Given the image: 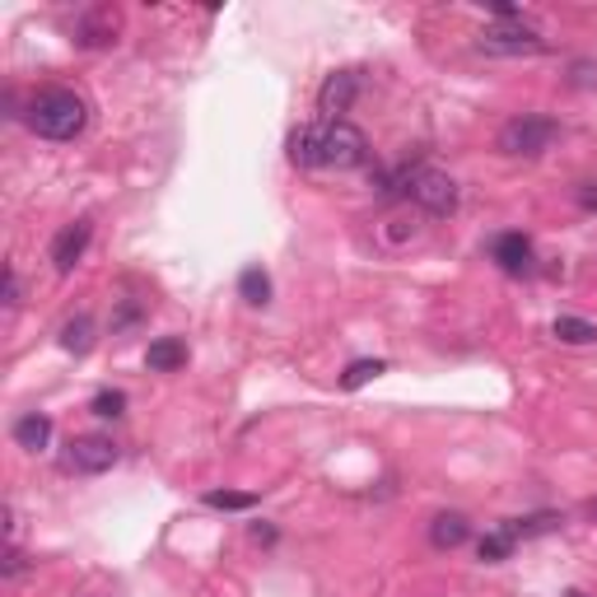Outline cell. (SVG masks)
Wrapping results in <instances>:
<instances>
[{"label": "cell", "instance_id": "1", "mask_svg": "<svg viewBox=\"0 0 597 597\" xmlns=\"http://www.w3.org/2000/svg\"><path fill=\"white\" fill-rule=\"evenodd\" d=\"M290 164L294 168H360L368 160V140L355 121H304L290 131Z\"/></svg>", "mask_w": 597, "mask_h": 597}, {"label": "cell", "instance_id": "2", "mask_svg": "<svg viewBox=\"0 0 597 597\" xmlns=\"http://www.w3.org/2000/svg\"><path fill=\"white\" fill-rule=\"evenodd\" d=\"M383 191H388V197H401V201L415 206V210H425L430 220L453 215V210H458V183H453L444 168H430V164L401 168L397 178L383 183Z\"/></svg>", "mask_w": 597, "mask_h": 597}, {"label": "cell", "instance_id": "3", "mask_svg": "<svg viewBox=\"0 0 597 597\" xmlns=\"http://www.w3.org/2000/svg\"><path fill=\"white\" fill-rule=\"evenodd\" d=\"M28 127L43 140H75L84 127H90V103H84L75 90H43L28 103Z\"/></svg>", "mask_w": 597, "mask_h": 597}, {"label": "cell", "instance_id": "4", "mask_svg": "<svg viewBox=\"0 0 597 597\" xmlns=\"http://www.w3.org/2000/svg\"><path fill=\"white\" fill-rule=\"evenodd\" d=\"M560 140V121L555 117H541V113H523V117H508L500 136H495V150L508 154V160H541L551 145Z\"/></svg>", "mask_w": 597, "mask_h": 597}, {"label": "cell", "instance_id": "5", "mask_svg": "<svg viewBox=\"0 0 597 597\" xmlns=\"http://www.w3.org/2000/svg\"><path fill=\"white\" fill-rule=\"evenodd\" d=\"M477 47L485 51V57H541L551 43L541 38V28L528 24V20H504V24L481 28Z\"/></svg>", "mask_w": 597, "mask_h": 597}, {"label": "cell", "instance_id": "6", "mask_svg": "<svg viewBox=\"0 0 597 597\" xmlns=\"http://www.w3.org/2000/svg\"><path fill=\"white\" fill-rule=\"evenodd\" d=\"M360 90H364V70H360V66L331 70V75L323 80V90H318V113H323V121H346V113L355 108Z\"/></svg>", "mask_w": 597, "mask_h": 597}, {"label": "cell", "instance_id": "7", "mask_svg": "<svg viewBox=\"0 0 597 597\" xmlns=\"http://www.w3.org/2000/svg\"><path fill=\"white\" fill-rule=\"evenodd\" d=\"M117 458H121V448L113 444V434H80L66 448V467L80 471V477H103V471L117 467Z\"/></svg>", "mask_w": 597, "mask_h": 597}, {"label": "cell", "instance_id": "8", "mask_svg": "<svg viewBox=\"0 0 597 597\" xmlns=\"http://www.w3.org/2000/svg\"><path fill=\"white\" fill-rule=\"evenodd\" d=\"M490 261H495L504 276H532V271H537V248H532L528 234L508 230V234L490 238Z\"/></svg>", "mask_w": 597, "mask_h": 597}, {"label": "cell", "instance_id": "9", "mask_svg": "<svg viewBox=\"0 0 597 597\" xmlns=\"http://www.w3.org/2000/svg\"><path fill=\"white\" fill-rule=\"evenodd\" d=\"M90 238H94V220H75V224H66V230L51 238V267H57L61 276H70L80 267V257L84 248H90Z\"/></svg>", "mask_w": 597, "mask_h": 597}, {"label": "cell", "instance_id": "10", "mask_svg": "<svg viewBox=\"0 0 597 597\" xmlns=\"http://www.w3.org/2000/svg\"><path fill=\"white\" fill-rule=\"evenodd\" d=\"M425 210H415V206H407L401 201L397 210H388V220H383V243H388V248H407V243H420L425 238Z\"/></svg>", "mask_w": 597, "mask_h": 597}, {"label": "cell", "instance_id": "11", "mask_svg": "<svg viewBox=\"0 0 597 597\" xmlns=\"http://www.w3.org/2000/svg\"><path fill=\"white\" fill-rule=\"evenodd\" d=\"M467 537H471V518L458 514V508H444V514L430 518V547L434 551H458Z\"/></svg>", "mask_w": 597, "mask_h": 597}, {"label": "cell", "instance_id": "12", "mask_svg": "<svg viewBox=\"0 0 597 597\" xmlns=\"http://www.w3.org/2000/svg\"><path fill=\"white\" fill-rule=\"evenodd\" d=\"M117 10H90V14H80V24H75V43L80 47H108L117 43Z\"/></svg>", "mask_w": 597, "mask_h": 597}, {"label": "cell", "instance_id": "13", "mask_svg": "<svg viewBox=\"0 0 597 597\" xmlns=\"http://www.w3.org/2000/svg\"><path fill=\"white\" fill-rule=\"evenodd\" d=\"M14 444L28 448V453H43L51 444V415L47 411H24L14 420Z\"/></svg>", "mask_w": 597, "mask_h": 597}, {"label": "cell", "instance_id": "14", "mask_svg": "<svg viewBox=\"0 0 597 597\" xmlns=\"http://www.w3.org/2000/svg\"><path fill=\"white\" fill-rule=\"evenodd\" d=\"M145 364L154 368V374H178V368L187 364V341H183V337H160V341H150Z\"/></svg>", "mask_w": 597, "mask_h": 597}, {"label": "cell", "instance_id": "15", "mask_svg": "<svg viewBox=\"0 0 597 597\" xmlns=\"http://www.w3.org/2000/svg\"><path fill=\"white\" fill-rule=\"evenodd\" d=\"M61 350H66V355H75V360L94 350V318H90V313H75V318L61 327Z\"/></svg>", "mask_w": 597, "mask_h": 597}, {"label": "cell", "instance_id": "16", "mask_svg": "<svg viewBox=\"0 0 597 597\" xmlns=\"http://www.w3.org/2000/svg\"><path fill=\"white\" fill-rule=\"evenodd\" d=\"M238 298L248 308H267L271 304V276L261 271V267H248V271L238 276Z\"/></svg>", "mask_w": 597, "mask_h": 597}, {"label": "cell", "instance_id": "17", "mask_svg": "<svg viewBox=\"0 0 597 597\" xmlns=\"http://www.w3.org/2000/svg\"><path fill=\"white\" fill-rule=\"evenodd\" d=\"M551 337L565 341V346H588V341H597V327L588 318H570V313H565V318L551 323Z\"/></svg>", "mask_w": 597, "mask_h": 597}, {"label": "cell", "instance_id": "18", "mask_svg": "<svg viewBox=\"0 0 597 597\" xmlns=\"http://www.w3.org/2000/svg\"><path fill=\"white\" fill-rule=\"evenodd\" d=\"M504 528H508V537H514V541H528V537H541V532H555V528H560V514H528V518H508Z\"/></svg>", "mask_w": 597, "mask_h": 597}, {"label": "cell", "instance_id": "19", "mask_svg": "<svg viewBox=\"0 0 597 597\" xmlns=\"http://www.w3.org/2000/svg\"><path fill=\"white\" fill-rule=\"evenodd\" d=\"M514 547H518V541H514V537H508V528H504V523H500V528H495V532H485V537H481V547H477V555L485 560V565H500V560H508V555H514Z\"/></svg>", "mask_w": 597, "mask_h": 597}, {"label": "cell", "instance_id": "20", "mask_svg": "<svg viewBox=\"0 0 597 597\" xmlns=\"http://www.w3.org/2000/svg\"><path fill=\"white\" fill-rule=\"evenodd\" d=\"M378 374H388V360H355V364H350L346 374H341V388H346V393H360L364 383L378 378Z\"/></svg>", "mask_w": 597, "mask_h": 597}, {"label": "cell", "instance_id": "21", "mask_svg": "<svg viewBox=\"0 0 597 597\" xmlns=\"http://www.w3.org/2000/svg\"><path fill=\"white\" fill-rule=\"evenodd\" d=\"M201 500H206L210 508H224V514H238V508H253V504H257L253 490H206Z\"/></svg>", "mask_w": 597, "mask_h": 597}, {"label": "cell", "instance_id": "22", "mask_svg": "<svg viewBox=\"0 0 597 597\" xmlns=\"http://www.w3.org/2000/svg\"><path fill=\"white\" fill-rule=\"evenodd\" d=\"M90 411H94L98 420H117L121 411H127V393H117V388H103V393H94Z\"/></svg>", "mask_w": 597, "mask_h": 597}, {"label": "cell", "instance_id": "23", "mask_svg": "<svg viewBox=\"0 0 597 597\" xmlns=\"http://www.w3.org/2000/svg\"><path fill=\"white\" fill-rule=\"evenodd\" d=\"M570 84H574V90H593V84H597V66L593 61H574L570 66Z\"/></svg>", "mask_w": 597, "mask_h": 597}, {"label": "cell", "instance_id": "24", "mask_svg": "<svg viewBox=\"0 0 597 597\" xmlns=\"http://www.w3.org/2000/svg\"><path fill=\"white\" fill-rule=\"evenodd\" d=\"M20 271H14V267H5V308L14 313V308H20Z\"/></svg>", "mask_w": 597, "mask_h": 597}, {"label": "cell", "instance_id": "25", "mask_svg": "<svg viewBox=\"0 0 597 597\" xmlns=\"http://www.w3.org/2000/svg\"><path fill=\"white\" fill-rule=\"evenodd\" d=\"M24 570V555H20V547H5V578H14Z\"/></svg>", "mask_w": 597, "mask_h": 597}, {"label": "cell", "instance_id": "26", "mask_svg": "<svg viewBox=\"0 0 597 597\" xmlns=\"http://www.w3.org/2000/svg\"><path fill=\"white\" fill-rule=\"evenodd\" d=\"M578 206H584V210H597V183H584V187H578Z\"/></svg>", "mask_w": 597, "mask_h": 597}, {"label": "cell", "instance_id": "27", "mask_svg": "<svg viewBox=\"0 0 597 597\" xmlns=\"http://www.w3.org/2000/svg\"><path fill=\"white\" fill-rule=\"evenodd\" d=\"M565 597H588V593H578V588H574V593H565Z\"/></svg>", "mask_w": 597, "mask_h": 597}]
</instances>
